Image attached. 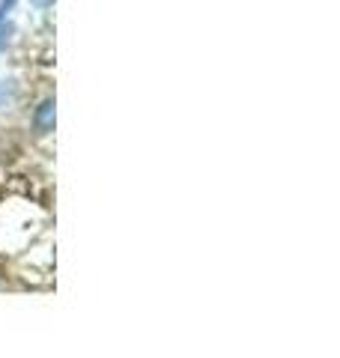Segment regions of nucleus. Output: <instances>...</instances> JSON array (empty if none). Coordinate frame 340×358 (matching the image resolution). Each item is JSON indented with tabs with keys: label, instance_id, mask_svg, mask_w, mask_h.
<instances>
[{
	"label": "nucleus",
	"instance_id": "1",
	"mask_svg": "<svg viewBox=\"0 0 340 358\" xmlns=\"http://www.w3.org/2000/svg\"><path fill=\"white\" fill-rule=\"evenodd\" d=\"M54 99H45V102L36 108V117H33V126H36L42 134H48L54 131V117H57V110H54Z\"/></svg>",
	"mask_w": 340,
	"mask_h": 358
},
{
	"label": "nucleus",
	"instance_id": "2",
	"mask_svg": "<svg viewBox=\"0 0 340 358\" xmlns=\"http://www.w3.org/2000/svg\"><path fill=\"white\" fill-rule=\"evenodd\" d=\"M15 99V81H9V78H0V108L9 105Z\"/></svg>",
	"mask_w": 340,
	"mask_h": 358
},
{
	"label": "nucleus",
	"instance_id": "3",
	"mask_svg": "<svg viewBox=\"0 0 340 358\" xmlns=\"http://www.w3.org/2000/svg\"><path fill=\"white\" fill-rule=\"evenodd\" d=\"M36 6H48V3H54V0H33Z\"/></svg>",
	"mask_w": 340,
	"mask_h": 358
}]
</instances>
